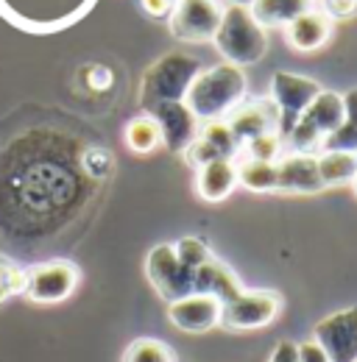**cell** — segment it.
I'll return each mask as SVG.
<instances>
[{
	"instance_id": "cell-29",
	"label": "cell",
	"mask_w": 357,
	"mask_h": 362,
	"mask_svg": "<svg viewBox=\"0 0 357 362\" xmlns=\"http://www.w3.org/2000/svg\"><path fill=\"white\" fill-rule=\"evenodd\" d=\"M140 6H142V11H145L148 17H154V20H165V17H171L176 0H140Z\"/></svg>"
},
{
	"instance_id": "cell-24",
	"label": "cell",
	"mask_w": 357,
	"mask_h": 362,
	"mask_svg": "<svg viewBox=\"0 0 357 362\" xmlns=\"http://www.w3.org/2000/svg\"><path fill=\"white\" fill-rule=\"evenodd\" d=\"M282 145H285L282 134H279V132H271V134L249 139V142L240 148V156L263 159V162H279V159H282Z\"/></svg>"
},
{
	"instance_id": "cell-19",
	"label": "cell",
	"mask_w": 357,
	"mask_h": 362,
	"mask_svg": "<svg viewBox=\"0 0 357 362\" xmlns=\"http://www.w3.org/2000/svg\"><path fill=\"white\" fill-rule=\"evenodd\" d=\"M249 8L263 28H285L299 14L310 11L312 0H251Z\"/></svg>"
},
{
	"instance_id": "cell-4",
	"label": "cell",
	"mask_w": 357,
	"mask_h": 362,
	"mask_svg": "<svg viewBox=\"0 0 357 362\" xmlns=\"http://www.w3.org/2000/svg\"><path fill=\"white\" fill-rule=\"evenodd\" d=\"M145 273H148V281L154 284V290L168 304L196 293V271L181 265L176 248L171 243H159L151 248V254L145 259Z\"/></svg>"
},
{
	"instance_id": "cell-5",
	"label": "cell",
	"mask_w": 357,
	"mask_h": 362,
	"mask_svg": "<svg viewBox=\"0 0 357 362\" xmlns=\"http://www.w3.org/2000/svg\"><path fill=\"white\" fill-rule=\"evenodd\" d=\"M282 310V296L273 290H243L237 298L226 301L221 326L229 332H249L273 323Z\"/></svg>"
},
{
	"instance_id": "cell-7",
	"label": "cell",
	"mask_w": 357,
	"mask_h": 362,
	"mask_svg": "<svg viewBox=\"0 0 357 362\" xmlns=\"http://www.w3.org/2000/svg\"><path fill=\"white\" fill-rule=\"evenodd\" d=\"M223 8L218 0H176L168 25L178 42H212L221 25Z\"/></svg>"
},
{
	"instance_id": "cell-1",
	"label": "cell",
	"mask_w": 357,
	"mask_h": 362,
	"mask_svg": "<svg viewBox=\"0 0 357 362\" xmlns=\"http://www.w3.org/2000/svg\"><path fill=\"white\" fill-rule=\"evenodd\" d=\"M246 90H249V78H246L243 67L223 62V64L207 67L196 76V81L187 90L184 103L201 123L226 120V115L237 103L246 100Z\"/></svg>"
},
{
	"instance_id": "cell-25",
	"label": "cell",
	"mask_w": 357,
	"mask_h": 362,
	"mask_svg": "<svg viewBox=\"0 0 357 362\" xmlns=\"http://www.w3.org/2000/svg\"><path fill=\"white\" fill-rule=\"evenodd\" d=\"M174 248H176V257L181 259V265L190 268V271H198L212 257V251L198 237H184V240H178Z\"/></svg>"
},
{
	"instance_id": "cell-33",
	"label": "cell",
	"mask_w": 357,
	"mask_h": 362,
	"mask_svg": "<svg viewBox=\"0 0 357 362\" xmlns=\"http://www.w3.org/2000/svg\"><path fill=\"white\" fill-rule=\"evenodd\" d=\"M232 6H251V0H229Z\"/></svg>"
},
{
	"instance_id": "cell-11",
	"label": "cell",
	"mask_w": 357,
	"mask_h": 362,
	"mask_svg": "<svg viewBox=\"0 0 357 362\" xmlns=\"http://www.w3.org/2000/svg\"><path fill=\"white\" fill-rule=\"evenodd\" d=\"M157 126H159V136H162V145L174 153H184L193 139L198 136V129H201V120L190 112V106L184 100H176V103H159L148 112Z\"/></svg>"
},
{
	"instance_id": "cell-20",
	"label": "cell",
	"mask_w": 357,
	"mask_h": 362,
	"mask_svg": "<svg viewBox=\"0 0 357 362\" xmlns=\"http://www.w3.org/2000/svg\"><path fill=\"white\" fill-rule=\"evenodd\" d=\"M315 159H318V176L324 189L352 184V179L357 176V156L349 151H324Z\"/></svg>"
},
{
	"instance_id": "cell-13",
	"label": "cell",
	"mask_w": 357,
	"mask_h": 362,
	"mask_svg": "<svg viewBox=\"0 0 357 362\" xmlns=\"http://www.w3.org/2000/svg\"><path fill=\"white\" fill-rule=\"evenodd\" d=\"M237 153H240V145L234 142L226 120H210V123H201L198 136L184 151V159H187V165L201 168L215 159H234Z\"/></svg>"
},
{
	"instance_id": "cell-32",
	"label": "cell",
	"mask_w": 357,
	"mask_h": 362,
	"mask_svg": "<svg viewBox=\"0 0 357 362\" xmlns=\"http://www.w3.org/2000/svg\"><path fill=\"white\" fill-rule=\"evenodd\" d=\"M344 109H346V123L357 129V90H349L344 95Z\"/></svg>"
},
{
	"instance_id": "cell-35",
	"label": "cell",
	"mask_w": 357,
	"mask_h": 362,
	"mask_svg": "<svg viewBox=\"0 0 357 362\" xmlns=\"http://www.w3.org/2000/svg\"><path fill=\"white\" fill-rule=\"evenodd\" d=\"M355 156H357V151H355Z\"/></svg>"
},
{
	"instance_id": "cell-28",
	"label": "cell",
	"mask_w": 357,
	"mask_h": 362,
	"mask_svg": "<svg viewBox=\"0 0 357 362\" xmlns=\"http://www.w3.org/2000/svg\"><path fill=\"white\" fill-rule=\"evenodd\" d=\"M321 11L335 20H352L357 17V0H321Z\"/></svg>"
},
{
	"instance_id": "cell-16",
	"label": "cell",
	"mask_w": 357,
	"mask_h": 362,
	"mask_svg": "<svg viewBox=\"0 0 357 362\" xmlns=\"http://www.w3.org/2000/svg\"><path fill=\"white\" fill-rule=\"evenodd\" d=\"M196 170H198L196 173V192L210 204L226 201L237 187V165H234V159H215V162H207V165H201Z\"/></svg>"
},
{
	"instance_id": "cell-26",
	"label": "cell",
	"mask_w": 357,
	"mask_h": 362,
	"mask_svg": "<svg viewBox=\"0 0 357 362\" xmlns=\"http://www.w3.org/2000/svg\"><path fill=\"white\" fill-rule=\"evenodd\" d=\"M26 290V271L11 259L0 257V304Z\"/></svg>"
},
{
	"instance_id": "cell-21",
	"label": "cell",
	"mask_w": 357,
	"mask_h": 362,
	"mask_svg": "<svg viewBox=\"0 0 357 362\" xmlns=\"http://www.w3.org/2000/svg\"><path fill=\"white\" fill-rule=\"evenodd\" d=\"M237 165V184H243L251 192H276V162L249 159L240 156Z\"/></svg>"
},
{
	"instance_id": "cell-22",
	"label": "cell",
	"mask_w": 357,
	"mask_h": 362,
	"mask_svg": "<svg viewBox=\"0 0 357 362\" xmlns=\"http://www.w3.org/2000/svg\"><path fill=\"white\" fill-rule=\"evenodd\" d=\"M126 145L132 148L134 153H151L157 145H162L159 126H157V120L148 112L134 117L132 123L126 126Z\"/></svg>"
},
{
	"instance_id": "cell-14",
	"label": "cell",
	"mask_w": 357,
	"mask_h": 362,
	"mask_svg": "<svg viewBox=\"0 0 357 362\" xmlns=\"http://www.w3.org/2000/svg\"><path fill=\"white\" fill-rule=\"evenodd\" d=\"M321 189H324V184L318 176L315 153H288L276 162V192L312 195Z\"/></svg>"
},
{
	"instance_id": "cell-30",
	"label": "cell",
	"mask_w": 357,
	"mask_h": 362,
	"mask_svg": "<svg viewBox=\"0 0 357 362\" xmlns=\"http://www.w3.org/2000/svg\"><path fill=\"white\" fill-rule=\"evenodd\" d=\"M268 362H299V346L290 343V340L276 343V349H273V354H271Z\"/></svg>"
},
{
	"instance_id": "cell-18",
	"label": "cell",
	"mask_w": 357,
	"mask_h": 362,
	"mask_svg": "<svg viewBox=\"0 0 357 362\" xmlns=\"http://www.w3.org/2000/svg\"><path fill=\"white\" fill-rule=\"evenodd\" d=\"M305 123H310L321 136L332 134L335 129H341L346 123V109H344V95L332 90H321L315 95L307 112L302 115Z\"/></svg>"
},
{
	"instance_id": "cell-6",
	"label": "cell",
	"mask_w": 357,
	"mask_h": 362,
	"mask_svg": "<svg viewBox=\"0 0 357 362\" xmlns=\"http://www.w3.org/2000/svg\"><path fill=\"white\" fill-rule=\"evenodd\" d=\"M81 273L67 259H50L42 265L26 268V296L34 304H59L67 301L79 287Z\"/></svg>"
},
{
	"instance_id": "cell-3",
	"label": "cell",
	"mask_w": 357,
	"mask_h": 362,
	"mask_svg": "<svg viewBox=\"0 0 357 362\" xmlns=\"http://www.w3.org/2000/svg\"><path fill=\"white\" fill-rule=\"evenodd\" d=\"M201 73V62L190 53H165L157 59L140 84V106L151 112L159 103H176L187 98L190 84Z\"/></svg>"
},
{
	"instance_id": "cell-23",
	"label": "cell",
	"mask_w": 357,
	"mask_h": 362,
	"mask_svg": "<svg viewBox=\"0 0 357 362\" xmlns=\"http://www.w3.org/2000/svg\"><path fill=\"white\" fill-rule=\"evenodd\" d=\"M123 362H176V354L168 343L157 337H140L126 349Z\"/></svg>"
},
{
	"instance_id": "cell-12",
	"label": "cell",
	"mask_w": 357,
	"mask_h": 362,
	"mask_svg": "<svg viewBox=\"0 0 357 362\" xmlns=\"http://www.w3.org/2000/svg\"><path fill=\"white\" fill-rule=\"evenodd\" d=\"M221 313L223 304L215 296H207V293H190V296L168 304L171 323L187 334H204V332L221 326Z\"/></svg>"
},
{
	"instance_id": "cell-31",
	"label": "cell",
	"mask_w": 357,
	"mask_h": 362,
	"mask_svg": "<svg viewBox=\"0 0 357 362\" xmlns=\"http://www.w3.org/2000/svg\"><path fill=\"white\" fill-rule=\"evenodd\" d=\"M299 362H329V357L315 340H307L299 346Z\"/></svg>"
},
{
	"instance_id": "cell-10",
	"label": "cell",
	"mask_w": 357,
	"mask_h": 362,
	"mask_svg": "<svg viewBox=\"0 0 357 362\" xmlns=\"http://www.w3.org/2000/svg\"><path fill=\"white\" fill-rule=\"evenodd\" d=\"M226 126L234 136V142L243 148L249 139L254 136L279 132V109L273 106V100H243L237 103L229 115H226Z\"/></svg>"
},
{
	"instance_id": "cell-9",
	"label": "cell",
	"mask_w": 357,
	"mask_h": 362,
	"mask_svg": "<svg viewBox=\"0 0 357 362\" xmlns=\"http://www.w3.org/2000/svg\"><path fill=\"white\" fill-rule=\"evenodd\" d=\"M312 340L327 351L329 362H357V307L338 310L318 320Z\"/></svg>"
},
{
	"instance_id": "cell-27",
	"label": "cell",
	"mask_w": 357,
	"mask_h": 362,
	"mask_svg": "<svg viewBox=\"0 0 357 362\" xmlns=\"http://www.w3.org/2000/svg\"><path fill=\"white\" fill-rule=\"evenodd\" d=\"M321 148H324V151H349V153H355L357 151V129L352 126V123H344L341 129H335L332 134L324 136Z\"/></svg>"
},
{
	"instance_id": "cell-2",
	"label": "cell",
	"mask_w": 357,
	"mask_h": 362,
	"mask_svg": "<svg viewBox=\"0 0 357 362\" xmlns=\"http://www.w3.org/2000/svg\"><path fill=\"white\" fill-rule=\"evenodd\" d=\"M215 47L229 64L249 67L257 64L268 53L266 28L254 20L249 6H226L221 17V25L215 31Z\"/></svg>"
},
{
	"instance_id": "cell-15",
	"label": "cell",
	"mask_w": 357,
	"mask_h": 362,
	"mask_svg": "<svg viewBox=\"0 0 357 362\" xmlns=\"http://www.w3.org/2000/svg\"><path fill=\"white\" fill-rule=\"evenodd\" d=\"M329 40H332V20L321 8H310L299 14L290 25H285V42L299 53H315Z\"/></svg>"
},
{
	"instance_id": "cell-17",
	"label": "cell",
	"mask_w": 357,
	"mask_h": 362,
	"mask_svg": "<svg viewBox=\"0 0 357 362\" xmlns=\"http://www.w3.org/2000/svg\"><path fill=\"white\" fill-rule=\"evenodd\" d=\"M196 293H207V296H215L221 304L237 298L243 293V284L240 279L234 276V271L229 265H223L221 259H215V254L196 271Z\"/></svg>"
},
{
	"instance_id": "cell-34",
	"label": "cell",
	"mask_w": 357,
	"mask_h": 362,
	"mask_svg": "<svg viewBox=\"0 0 357 362\" xmlns=\"http://www.w3.org/2000/svg\"><path fill=\"white\" fill-rule=\"evenodd\" d=\"M352 192H355V195H357V176H355V179H352Z\"/></svg>"
},
{
	"instance_id": "cell-8",
	"label": "cell",
	"mask_w": 357,
	"mask_h": 362,
	"mask_svg": "<svg viewBox=\"0 0 357 362\" xmlns=\"http://www.w3.org/2000/svg\"><path fill=\"white\" fill-rule=\"evenodd\" d=\"M318 92H321V84L307 78V76L273 73V78H271V100L279 109V134H282V139L296 126V120L307 112V106L315 100Z\"/></svg>"
}]
</instances>
